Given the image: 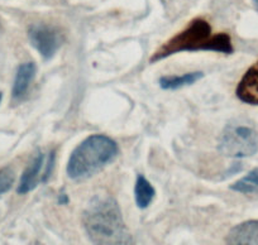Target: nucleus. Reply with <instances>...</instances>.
Masks as SVG:
<instances>
[{
	"label": "nucleus",
	"mask_w": 258,
	"mask_h": 245,
	"mask_svg": "<svg viewBox=\"0 0 258 245\" xmlns=\"http://www.w3.org/2000/svg\"><path fill=\"white\" fill-rule=\"evenodd\" d=\"M83 225L94 245H135L118 202L109 195H96L89 201Z\"/></svg>",
	"instance_id": "1"
},
{
	"label": "nucleus",
	"mask_w": 258,
	"mask_h": 245,
	"mask_svg": "<svg viewBox=\"0 0 258 245\" xmlns=\"http://www.w3.org/2000/svg\"><path fill=\"white\" fill-rule=\"evenodd\" d=\"M214 51L218 53L232 54V39L227 33L212 34V27L205 19L191 21L183 31L163 43L151 57V63L165 59L181 52Z\"/></svg>",
	"instance_id": "2"
},
{
	"label": "nucleus",
	"mask_w": 258,
	"mask_h": 245,
	"mask_svg": "<svg viewBox=\"0 0 258 245\" xmlns=\"http://www.w3.org/2000/svg\"><path fill=\"white\" fill-rule=\"evenodd\" d=\"M118 144L111 138L94 134L75 148L68 162V176L74 181L93 177L118 155Z\"/></svg>",
	"instance_id": "3"
},
{
	"label": "nucleus",
	"mask_w": 258,
	"mask_h": 245,
	"mask_svg": "<svg viewBox=\"0 0 258 245\" xmlns=\"http://www.w3.org/2000/svg\"><path fill=\"white\" fill-rule=\"evenodd\" d=\"M218 149L225 157L244 158L258 150V133L245 124H229L220 135Z\"/></svg>",
	"instance_id": "4"
},
{
	"label": "nucleus",
	"mask_w": 258,
	"mask_h": 245,
	"mask_svg": "<svg viewBox=\"0 0 258 245\" xmlns=\"http://www.w3.org/2000/svg\"><path fill=\"white\" fill-rule=\"evenodd\" d=\"M28 38L44 59H51L63 42V36L58 29L47 24H33L29 27Z\"/></svg>",
	"instance_id": "5"
},
{
	"label": "nucleus",
	"mask_w": 258,
	"mask_h": 245,
	"mask_svg": "<svg viewBox=\"0 0 258 245\" xmlns=\"http://www.w3.org/2000/svg\"><path fill=\"white\" fill-rule=\"evenodd\" d=\"M227 245H258V220H249L233 227L225 239Z\"/></svg>",
	"instance_id": "6"
},
{
	"label": "nucleus",
	"mask_w": 258,
	"mask_h": 245,
	"mask_svg": "<svg viewBox=\"0 0 258 245\" xmlns=\"http://www.w3.org/2000/svg\"><path fill=\"white\" fill-rule=\"evenodd\" d=\"M235 94L243 103L258 105V61L244 73Z\"/></svg>",
	"instance_id": "7"
},
{
	"label": "nucleus",
	"mask_w": 258,
	"mask_h": 245,
	"mask_svg": "<svg viewBox=\"0 0 258 245\" xmlns=\"http://www.w3.org/2000/svg\"><path fill=\"white\" fill-rule=\"evenodd\" d=\"M36 71L37 67L33 62H26L19 66L16 73V78H14L13 89H12L13 100L21 101L26 98L29 86H31L32 81L34 80Z\"/></svg>",
	"instance_id": "8"
},
{
	"label": "nucleus",
	"mask_w": 258,
	"mask_h": 245,
	"mask_svg": "<svg viewBox=\"0 0 258 245\" xmlns=\"http://www.w3.org/2000/svg\"><path fill=\"white\" fill-rule=\"evenodd\" d=\"M42 166H43V154L38 152L34 155L33 159L29 162V165L27 166L23 175H22L21 182H19L18 190H17L19 195L28 194V192L33 191L38 186L39 173H41Z\"/></svg>",
	"instance_id": "9"
},
{
	"label": "nucleus",
	"mask_w": 258,
	"mask_h": 245,
	"mask_svg": "<svg viewBox=\"0 0 258 245\" xmlns=\"http://www.w3.org/2000/svg\"><path fill=\"white\" fill-rule=\"evenodd\" d=\"M156 195V190L151 185L150 181L143 175H138L135 186V199L136 204L140 209H147L153 201Z\"/></svg>",
	"instance_id": "10"
},
{
	"label": "nucleus",
	"mask_w": 258,
	"mask_h": 245,
	"mask_svg": "<svg viewBox=\"0 0 258 245\" xmlns=\"http://www.w3.org/2000/svg\"><path fill=\"white\" fill-rule=\"evenodd\" d=\"M203 77H204V73L199 72V71L183 73L181 76H163L160 78V86L163 90H177V89L192 85Z\"/></svg>",
	"instance_id": "11"
},
{
	"label": "nucleus",
	"mask_w": 258,
	"mask_h": 245,
	"mask_svg": "<svg viewBox=\"0 0 258 245\" xmlns=\"http://www.w3.org/2000/svg\"><path fill=\"white\" fill-rule=\"evenodd\" d=\"M230 190L245 195L258 194V168H254L247 176L233 183Z\"/></svg>",
	"instance_id": "12"
},
{
	"label": "nucleus",
	"mask_w": 258,
	"mask_h": 245,
	"mask_svg": "<svg viewBox=\"0 0 258 245\" xmlns=\"http://www.w3.org/2000/svg\"><path fill=\"white\" fill-rule=\"evenodd\" d=\"M16 175L11 167H4L0 170V195L6 194L13 186Z\"/></svg>",
	"instance_id": "13"
},
{
	"label": "nucleus",
	"mask_w": 258,
	"mask_h": 245,
	"mask_svg": "<svg viewBox=\"0 0 258 245\" xmlns=\"http://www.w3.org/2000/svg\"><path fill=\"white\" fill-rule=\"evenodd\" d=\"M54 158H56V154H54V150H53V152L49 153L48 166H47V170H46V172H44L43 178H42V181H43V182H46V181L49 178V176H51L52 170H53V167H54Z\"/></svg>",
	"instance_id": "14"
},
{
	"label": "nucleus",
	"mask_w": 258,
	"mask_h": 245,
	"mask_svg": "<svg viewBox=\"0 0 258 245\" xmlns=\"http://www.w3.org/2000/svg\"><path fill=\"white\" fill-rule=\"evenodd\" d=\"M59 204H66V202H69V197L66 196V195L64 194H62L61 196H59Z\"/></svg>",
	"instance_id": "15"
},
{
	"label": "nucleus",
	"mask_w": 258,
	"mask_h": 245,
	"mask_svg": "<svg viewBox=\"0 0 258 245\" xmlns=\"http://www.w3.org/2000/svg\"><path fill=\"white\" fill-rule=\"evenodd\" d=\"M253 3H254L255 9H257V11H258V0H253Z\"/></svg>",
	"instance_id": "16"
},
{
	"label": "nucleus",
	"mask_w": 258,
	"mask_h": 245,
	"mask_svg": "<svg viewBox=\"0 0 258 245\" xmlns=\"http://www.w3.org/2000/svg\"><path fill=\"white\" fill-rule=\"evenodd\" d=\"M2 33H3V24L0 22V36H2Z\"/></svg>",
	"instance_id": "17"
},
{
	"label": "nucleus",
	"mask_w": 258,
	"mask_h": 245,
	"mask_svg": "<svg viewBox=\"0 0 258 245\" xmlns=\"http://www.w3.org/2000/svg\"><path fill=\"white\" fill-rule=\"evenodd\" d=\"M2 98H3V96H2V93H0V103H2Z\"/></svg>",
	"instance_id": "18"
}]
</instances>
